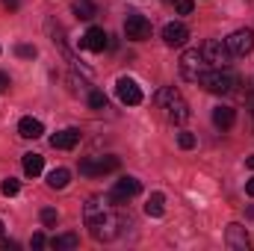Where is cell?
<instances>
[{"instance_id": "ffe728a7", "label": "cell", "mask_w": 254, "mask_h": 251, "mask_svg": "<svg viewBox=\"0 0 254 251\" xmlns=\"http://www.w3.org/2000/svg\"><path fill=\"white\" fill-rule=\"evenodd\" d=\"M68 181H71V172H68V169H54V172L48 175V187L51 189H65Z\"/></svg>"}, {"instance_id": "ba28073f", "label": "cell", "mask_w": 254, "mask_h": 251, "mask_svg": "<svg viewBox=\"0 0 254 251\" xmlns=\"http://www.w3.org/2000/svg\"><path fill=\"white\" fill-rule=\"evenodd\" d=\"M116 95L127 107H139L142 104V89H139V83L133 77H119L116 80Z\"/></svg>"}, {"instance_id": "4316f807", "label": "cell", "mask_w": 254, "mask_h": 251, "mask_svg": "<svg viewBox=\"0 0 254 251\" xmlns=\"http://www.w3.org/2000/svg\"><path fill=\"white\" fill-rule=\"evenodd\" d=\"M175 9H178V15H190L192 12V0H175Z\"/></svg>"}, {"instance_id": "7a4b0ae2", "label": "cell", "mask_w": 254, "mask_h": 251, "mask_svg": "<svg viewBox=\"0 0 254 251\" xmlns=\"http://www.w3.org/2000/svg\"><path fill=\"white\" fill-rule=\"evenodd\" d=\"M154 107L163 113V119L169 125H184L190 119V104L184 101V95L175 86H163L154 92Z\"/></svg>"}, {"instance_id": "836d02e7", "label": "cell", "mask_w": 254, "mask_h": 251, "mask_svg": "<svg viewBox=\"0 0 254 251\" xmlns=\"http://www.w3.org/2000/svg\"><path fill=\"white\" fill-rule=\"evenodd\" d=\"M0 237H3V222H0Z\"/></svg>"}, {"instance_id": "44dd1931", "label": "cell", "mask_w": 254, "mask_h": 251, "mask_svg": "<svg viewBox=\"0 0 254 251\" xmlns=\"http://www.w3.org/2000/svg\"><path fill=\"white\" fill-rule=\"evenodd\" d=\"M95 12H98V9H95V3H92V0H74V15H77V18L92 21V18H95Z\"/></svg>"}, {"instance_id": "4dcf8cb0", "label": "cell", "mask_w": 254, "mask_h": 251, "mask_svg": "<svg viewBox=\"0 0 254 251\" xmlns=\"http://www.w3.org/2000/svg\"><path fill=\"white\" fill-rule=\"evenodd\" d=\"M18 249V243H12V240H3V251H15Z\"/></svg>"}, {"instance_id": "3957f363", "label": "cell", "mask_w": 254, "mask_h": 251, "mask_svg": "<svg viewBox=\"0 0 254 251\" xmlns=\"http://www.w3.org/2000/svg\"><path fill=\"white\" fill-rule=\"evenodd\" d=\"M198 83L207 92H213V95H228V92H234V86L240 83V77L231 68H213V71H204V77Z\"/></svg>"}, {"instance_id": "f546056e", "label": "cell", "mask_w": 254, "mask_h": 251, "mask_svg": "<svg viewBox=\"0 0 254 251\" xmlns=\"http://www.w3.org/2000/svg\"><path fill=\"white\" fill-rule=\"evenodd\" d=\"M3 6H6V9H9V12H15V9H18V6H21V0H3Z\"/></svg>"}, {"instance_id": "cb8c5ba5", "label": "cell", "mask_w": 254, "mask_h": 251, "mask_svg": "<svg viewBox=\"0 0 254 251\" xmlns=\"http://www.w3.org/2000/svg\"><path fill=\"white\" fill-rule=\"evenodd\" d=\"M0 192H3L6 198H12V195H18V181H15V178H6V181L0 184Z\"/></svg>"}, {"instance_id": "1f68e13d", "label": "cell", "mask_w": 254, "mask_h": 251, "mask_svg": "<svg viewBox=\"0 0 254 251\" xmlns=\"http://www.w3.org/2000/svg\"><path fill=\"white\" fill-rule=\"evenodd\" d=\"M246 192H249V195H252V198H254V178H252V181H249V184H246Z\"/></svg>"}, {"instance_id": "d6a6232c", "label": "cell", "mask_w": 254, "mask_h": 251, "mask_svg": "<svg viewBox=\"0 0 254 251\" xmlns=\"http://www.w3.org/2000/svg\"><path fill=\"white\" fill-rule=\"evenodd\" d=\"M246 166H249V169H254V157H249V160H246Z\"/></svg>"}, {"instance_id": "9c48e42d", "label": "cell", "mask_w": 254, "mask_h": 251, "mask_svg": "<svg viewBox=\"0 0 254 251\" xmlns=\"http://www.w3.org/2000/svg\"><path fill=\"white\" fill-rule=\"evenodd\" d=\"M225 45H228V51H231L234 57H246V54L254 51V33L252 30H234V33L225 39Z\"/></svg>"}, {"instance_id": "5bb4252c", "label": "cell", "mask_w": 254, "mask_h": 251, "mask_svg": "<svg viewBox=\"0 0 254 251\" xmlns=\"http://www.w3.org/2000/svg\"><path fill=\"white\" fill-rule=\"evenodd\" d=\"M77 142H80V130H74V127L60 130V133H54V136H51V145H54V148H60V151H71Z\"/></svg>"}, {"instance_id": "277c9868", "label": "cell", "mask_w": 254, "mask_h": 251, "mask_svg": "<svg viewBox=\"0 0 254 251\" xmlns=\"http://www.w3.org/2000/svg\"><path fill=\"white\" fill-rule=\"evenodd\" d=\"M210 65L204 60V54L198 51V48H190V51H184V57H181V74H184V80H190V83H198L201 77H204V71H207Z\"/></svg>"}, {"instance_id": "9a60e30c", "label": "cell", "mask_w": 254, "mask_h": 251, "mask_svg": "<svg viewBox=\"0 0 254 251\" xmlns=\"http://www.w3.org/2000/svg\"><path fill=\"white\" fill-rule=\"evenodd\" d=\"M18 133H21L24 139H39V136L45 133V125H42L39 119H33V116H24V119L18 122Z\"/></svg>"}, {"instance_id": "30bf717a", "label": "cell", "mask_w": 254, "mask_h": 251, "mask_svg": "<svg viewBox=\"0 0 254 251\" xmlns=\"http://www.w3.org/2000/svg\"><path fill=\"white\" fill-rule=\"evenodd\" d=\"M142 192V184L136 181V178H130V175H125L116 187H113V192H110V201L113 204H127L130 198H136Z\"/></svg>"}, {"instance_id": "8992f818", "label": "cell", "mask_w": 254, "mask_h": 251, "mask_svg": "<svg viewBox=\"0 0 254 251\" xmlns=\"http://www.w3.org/2000/svg\"><path fill=\"white\" fill-rule=\"evenodd\" d=\"M119 166H122L119 157H89V160L80 163V175H86V178H104V175L116 172Z\"/></svg>"}, {"instance_id": "7c38bea8", "label": "cell", "mask_w": 254, "mask_h": 251, "mask_svg": "<svg viewBox=\"0 0 254 251\" xmlns=\"http://www.w3.org/2000/svg\"><path fill=\"white\" fill-rule=\"evenodd\" d=\"M80 48H86V51H95V54H101L104 48H110V36L101 30V27H89L86 30V36L80 39Z\"/></svg>"}, {"instance_id": "f1b7e54d", "label": "cell", "mask_w": 254, "mask_h": 251, "mask_svg": "<svg viewBox=\"0 0 254 251\" xmlns=\"http://www.w3.org/2000/svg\"><path fill=\"white\" fill-rule=\"evenodd\" d=\"M9 86H12V80H9V74H6V71H0V95H3V92H6Z\"/></svg>"}, {"instance_id": "5b68a950", "label": "cell", "mask_w": 254, "mask_h": 251, "mask_svg": "<svg viewBox=\"0 0 254 251\" xmlns=\"http://www.w3.org/2000/svg\"><path fill=\"white\" fill-rule=\"evenodd\" d=\"M201 54H204V60L210 68H228L231 65V51H228V45L225 42H219V39H207L204 42V48H201Z\"/></svg>"}, {"instance_id": "484cf974", "label": "cell", "mask_w": 254, "mask_h": 251, "mask_svg": "<svg viewBox=\"0 0 254 251\" xmlns=\"http://www.w3.org/2000/svg\"><path fill=\"white\" fill-rule=\"evenodd\" d=\"M178 145H181L184 151H190V148H195V136H192V133H178Z\"/></svg>"}, {"instance_id": "e0dca14e", "label": "cell", "mask_w": 254, "mask_h": 251, "mask_svg": "<svg viewBox=\"0 0 254 251\" xmlns=\"http://www.w3.org/2000/svg\"><path fill=\"white\" fill-rule=\"evenodd\" d=\"M42 169H45V157H42V154H24V175L39 178Z\"/></svg>"}, {"instance_id": "7402d4cb", "label": "cell", "mask_w": 254, "mask_h": 251, "mask_svg": "<svg viewBox=\"0 0 254 251\" xmlns=\"http://www.w3.org/2000/svg\"><path fill=\"white\" fill-rule=\"evenodd\" d=\"M89 107H92V110H107V95L98 92V89L89 92Z\"/></svg>"}, {"instance_id": "d6986e66", "label": "cell", "mask_w": 254, "mask_h": 251, "mask_svg": "<svg viewBox=\"0 0 254 251\" xmlns=\"http://www.w3.org/2000/svg\"><path fill=\"white\" fill-rule=\"evenodd\" d=\"M80 246V237L77 234H63V237H54L51 240V249L54 251H68V249H77Z\"/></svg>"}, {"instance_id": "ac0fdd59", "label": "cell", "mask_w": 254, "mask_h": 251, "mask_svg": "<svg viewBox=\"0 0 254 251\" xmlns=\"http://www.w3.org/2000/svg\"><path fill=\"white\" fill-rule=\"evenodd\" d=\"M145 213H148L151 219H160V216L166 213V195H163V192H154V195L148 198V204H145Z\"/></svg>"}, {"instance_id": "83f0119b", "label": "cell", "mask_w": 254, "mask_h": 251, "mask_svg": "<svg viewBox=\"0 0 254 251\" xmlns=\"http://www.w3.org/2000/svg\"><path fill=\"white\" fill-rule=\"evenodd\" d=\"M45 243H48V240H45V234H33V240H30V246H33V249H45Z\"/></svg>"}, {"instance_id": "52a82bcc", "label": "cell", "mask_w": 254, "mask_h": 251, "mask_svg": "<svg viewBox=\"0 0 254 251\" xmlns=\"http://www.w3.org/2000/svg\"><path fill=\"white\" fill-rule=\"evenodd\" d=\"M125 36L130 42H145V39H151V21H148L145 15H139V12H130L125 18Z\"/></svg>"}, {"instance_id": "603a6c76", "label": "cell", "mask_w": 254, "mask_h": 251, "mask_svg": "<svg viewBox=\"0 0 254 251\" xmlns=\"http://www.w3.org/2000/svg\"><path fill=\"white\" fill-rule=\"evenodd\" d=\"M57 219H60V213H57L54 207H45V210H42V225H45V228H54Z\"/></svg>"}, {"instance_id": "d4e9b609", "label": "cell", "mask_w": 254, "mask_h": 251, "mask_svg": "<svg viewBox=\"0 0 254 251\" xmlns=\"http://www.w3.org/2000/svg\"><path fill=\"white\" fill-rule=\"evenodd\" d=\"M15 54H18L21 60H36V54H39V51H36L33 45H18V48H15Z\"/></svg>"}, {"instance_id": "4fadbf2b", "label": "cell", "mask_w": 254, "mask_h": 251, "mask_svg": "<svg viewBox=\"0 0 254 251\" xmlns=\"http://www.w3.org/2000/svg\"><path fill=\"white\" fill-rule=\"evenodd\" d=\"M187 39H190V30H187L184 24H178V21H172V24L163 27V42H166L169 48H184Z\"/></svg>"}, {"instance_id": "2e32d148", "label": "cell", "mask_w": 254, "mask_h": 251, "mask_svg": "<svg viewBox=\"0 0 254 251\" xmlns=\"http://www.w3.org/2000/svg\"><path fill=\"white\" fill-rule=\"evenodd\" d=\"M234 122H237V110L234 107H216L213 110V125L219 130H231Z\"/></svg>"}, {"instance_id": "6da1fadb", "label": "cell", "mask_w": 254, "mask_h": 251, "mask_svg": "<svg viewBox=\"0 0 254 251\" xmlns=\"http://www.w3.org/2000/svg\"><path fill=\"white\" fill-rule=\"evenodd\" d=\"M83 222L89 228V234L98 240V243H110L122 234V225L125 219L116 213V204L110 201V195H92L86 204H83Z\"/></svg>"}, {"instance_id": "8fae6325", "label": "cell", "mask_w": 254, "mask_h": 251, "mask_svg": "<svg viewBox=\"0 0 254 251\" xmlns=\"http://www.w3.org/2000/svg\"><path fill=\"white\" fill-rule=\"evenodd\" d=\"M225 243H228V249H234V251H249V246H252L249 231H246L240 222H231V225H228V231H225Z\"/></svg>"}]
</instances>
